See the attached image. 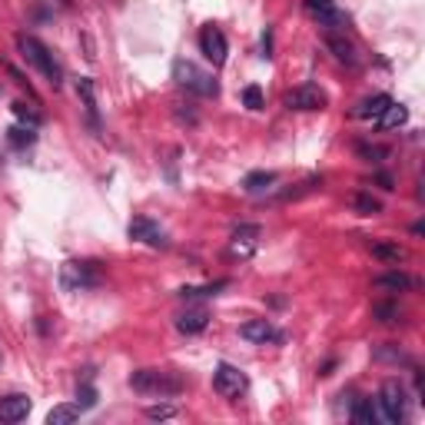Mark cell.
I'll return each instance as SVG.
<instances>
[{
  "label": "cell",
  "instance_id": "1",
  "mask_svg": "<svg viewBox=\"0 0 425 425\" xmlns=\"http://www.w3.org/2000/svg\"><path fill=\"white\" fill-rule=\"evenodd\" d=\"M130 385L143 392V396H179L183 392V379L177 372H160V369H140L130 375Z\"/></svg>",
  "mask_w": 425,
  "mask_h": 425
},
{
  "label": "cell",
  "instance_id": "2",
  "mask_svg": "<svg viewBox=\"0 0 425 425\" xmlns=\"http://www.w3.org/2000/svg\"><path fill=\"white\" fill-rule=\"evenodd\" d=\"M17 47H20L24 60H30V64L40 70V73L54 83V87H60L64 73H60V64L54 60V54H50V47H47V43H40L33 33H20V37H17Z\"/></svg>",
  "mask_w": 425,
  "mask_h": 425
},
{
  "label": "cell",
  "instance_id": "3",
  "mask_svg": "<svg viewBox=\"0 0 425 425\" xmlns=\"http://www.w3.org/2000/svg\"><path fill=\"white\" fill-rule=\"evenodd\" d=\"M173 80H177L179 87L193 90V94H200V96H216V94H220V87H216V80H213V73L200 70L193 60H177V64H173Z\"/></svg>",
  "mask_w": 425,
  "mask_h": 425
},
{
  "label": "cell",
  "instance_id": "4",
  "mask_svg": "<svg viewBox=\"0 0 425 425\" xmlns=\"http://www.w3.org/2000/svg\"><path fill=\"white\" fill-rule=\"evenodd\" d=\"M379 409H382V419L389 425H398L405 419V389L396 382V379H389L382 385V392H379Z\"/></svg>",
  "mask_w": 425,
  "mask_h": 425
},
{
  "label": "cell",
  "instance_id": "5",
  "mask_svg": "<svg viewBox=\"0 0 425 425\" xmlns=\"http://www.w3.org/2000/svg\"><path fill=\"white\" fill-rule=\"evenodd\" d=\"M60 286L67 289V292L96 286V269L90 262H64V269H60Z\"/></svg>",
  "mask_w": 425,
  "mask_h": 425
},
{
  "label": "cell",
  "instance_id": "6",
  "mask_svg": "<svg viewBox=\"0 0 425 425\" xmlns=\"http://www.w3.org/2000/svg\"><path fill=\"white\" fill-rule=\"evenodd\" d=\"M213 389H216L223 398H236V396L246 392V375L236 369V366H226V362H223L220 369H216V375H213Z\"/></svg>",
  "mask_w": 425,
  "mask_h": 425
},
{
  "label": "cell",
  "instance_id": "7",
  "mask_svg": "<svg viewBox=\"0 0 425 425\" xmlns=\"http://www.w3.org/2000/svg\"><path fill=\"white\" fill-rule=\"evenodd\" d=\"M286 107H292V110H322L326 107V94L319 87H313V83H302V87L286 94Z\"/></svg>",
  "mask_w": 425,
  "mask_h": 425
},
{
  "label": "cell",
  "instance_id": "8",
  "mask_svg": "<svg viewBox=\"0 0 425 425\" xmlns=\"http://www.w3.org/2000/svg\"><path fill=\"white\" fill-rule=\"evenodd\" d=\"M200 50H203V57L213 67H223L226 64V37H223V30L203 27V33H200Z\"/></svg>",
  "mask_w": 425,
  "mask_h": 425
},
{
  "label": "cell",
  "instance_id": "9",
  "mask_svg": "<svg viewBox=\"0 0 425 425\" xmlns=\"http://www.w3.org/2000/svg\"><path fill=\"white\" fill-rule=\"evenodd\" d=\"M260 236H262V230L260 226H253V223L239 226V230L233 233V239H230V253L239 256V260H249V256L256 253V246H260Z\"/></svg>",
  "mask_w": 425,
  "mask_h": 425
},
{
  "label": "cell",
  "instance_id": "10",
  "mask_svg": "<svg viewBox=\"0 0 425 425\" xmlns=\"http://www.w3.org/2000/svg\"><path fill=\"white\" fill-rule=\"evenodd\" d=\"M130 239H137V243H147V246L160 249L166 246V233L156 226L153 220H147V216H137V220L130 223Z\"/></svg>",
  "mask_w": 425,
  "mask_h": 425
},
{
  "label": "cell",
  "instance_id": "11",
  "mask_svg": "<svg viewBox=\"0 0 425 425\" xmlns=\"http://www.w3.org/2000/svg\"><path fill=\"white\" fill-rule=\"evenodd\" d=\"M30 412V398L27 396H7L0 398V422H24Z\"/></svg>",
  "mask_w": 425,
  "mask_h": 425
},
{
  "label": "cell",
  "instance_id": "12",
  "mask_svg": "<svg viewBox=\"0 0 425 425\" xmlns=\"http://www.w3.org/2000/svg\"><path fill=\"white\" fill-rule=\"evenodd\" d=\"M239 336L249 339V343H269V339H276V329L273 322H266V319H249V322H243Z\"/></svg>",
  "mask_w": 425,
  "mask_h": 425
},
{
  "label": "cell",
  "instance_id": "13",
  "mask_svg": "<svg viewBox=\"0 0 425 425\" xmlns=\"http://www.w3.org/2000/svg\"><path fill=\"white\" fill-rule=\"evenodd\" d=\"M206 322H209V313H206V309H186V313L177 319V329L193 336V332H203Z\"/></svg>",
  "mask_w": 425,
  "mask_h": 425
},
{
  "label": "cell",
  "instance_id": "14",
  "mask_svg": "<svg viewBox=\"0 0 425 425\" xmlns=\"http://www.w3.org/2000/svg\"><path fill=\"white\" fill-rule=\"evenodd\" d=\"M77 94H80L83 100V110H87V117H90V124H100V117H96V94H94V80H87V77H80L77 80Z\"/></svg>",
  "mask_w": 425,
  "mask_h": 425
},
{
  "label": "cell",
  "instance_id": "15",
  "mask_svg": "<svg viewBox=\"0 0 425 425\" xmlns=\"http://www.w3.org/2000/svg\"><path fill=\"white\" fill-rule=\"evenodd\" d=\"M326 43H329L332 54L339 57L343 64H356V50H352V43L345 40V37H339L336 30H326Z\"/></svg>",
  "mask_w": 425,
  "mask_h": 425
},
{
  "label": "cell",
  "instance_id": "16",
  "mask_svg": "<svg viewBox=\"0 0 425 425\" xmlns=\"http://www.w3.org/2000/svg\"><path fill=\"white\" fill-rule=\"evenodd\" d=\"M273 183H276V173H269V170H256V173H249V177L243 179V190L256 196V193H266Z\"/></svg>",
  "mask_w": 425,
  "mask_h": 425
},
{
  "label": "cell",
  "instance_id": "17",
  "mask_svg": "<svg viewBox=\"0 0 425 425\" xmlns=\"http://www.w3.org/2000/svg\"><path fill=\"white\" fill-rule=\"evenodd\" d=\"M389 103H392V96L379 94V96H372V100H366V103H362V107H359L356 113L362 117V120H379V117L385 113V107H389Z\"/></svg>",
  "mask_w": 425,
  "mask_h": 425
},
{
  "label": "cell",
  "instance_id": "18",
  "mask_svg": "<svg viewBox=\"0 0 425 425\" xmlns=\"http://www.w3.org/2000/svg\"><path fill=\"white\" fill-rule=\"evenodd\" d=\"M405 117H409V110H405V107H398L396 100H392V103L385 107V113L379 117V120H375V124L389 130V126H402V124H405Z\"/></svg>",
  "mask_w": 425,
  "mask_h": 425
},
{
  "label": "cell",
  "instance_id": "19",
  "mask_svg": "<svg viewBox=\"0 0 425 425\" xmlns=\"http://www.w3.org/2000/svg\"><path fill=\"white\" fill-rule=\"evenodd\" d=\"M77 419H80V405H57L47 415L50 425H67V422H77Z\"/></svg>",
  "mask_w": 425,
  "mask_h": 425
},
{
  "label": "cell",
  "instance_id": "20",
  "mask_svg": "<svg viewBox=\"0 0 425 425\" xmlns=\"http://www.w3.org/2000/svg\"><path fill=\"white\" fill-rule=\"evenodd\" d=\"M7 140H10V147L24 150V147H30L37 137H33V126H10V130H7Z\"/></svg>",
  "mask_w": 425,
  "mask_h": 425
},
{
  "label": "cell",
  "instance_id": "21",
  "mask_svg": "<svg viewBox=\"0 0 425 425\" xmlns=\"http://www.w3.org/2000/svg\"><path fill=\"white\" fill-rule=\"evenodd\" d=\"M352 419H356L359 425H375V409H372V398H359L356 409H352Z\"/></svg>",
  "mask_w": 425,
  "mask_h": 425
},
{
  "label": "cell",
  "instance_id": "22",
  "mask_svg": "<svg viewBox=\"0 0 425 425\" xmlns=\"http://www.w3.org/2000/svg\"><path fill=\"white\" fill-rule=\"evenodd\" d=\"M372 256H379V260H389V262H398L405 256V249L398 246V243H375L372 246Z\"/></svg>",
  "mask_w": 425,
  "mask_h": 425
},
{
  "label": "cell",
  "instance_id": "23",
  "mask_svg": "<svg viewBox=\"0 0 425 425\" xmlns=\"http://www.w3.org/2000/svg\"><path fill=\"white\" fill-rule=\"evenodd\" d=\"M10 110H14V117L20 120V124H27V126H40V113L33 110V107H27L24 100H17V103L10 107Z\"/></svg>",
  "mask_w": 425,
  "mask_h": 425
},
{
  "label": "cell",
  "instance_id": "24",
  "mask_svg": "<svg viewBox=\"0 0 425 425\" xmlns=\"http://www.w3.org/2000/svg\"><path fill=\"white\" fill-rule=\"evenodd\" d=\"M356 213H362V216H375V213H382V203L372 200L369 193H359L356 196Z\"/></svg>",
  "mask_w": 425,
  "mask_h": 425
},
{
  "label": "cell",
  "instance_id": "25",
  "mask_svg": "<svg viewBox=\"0 0 425 425\" xmlns=\"http://www.w3.org/2000/svg\"><path fill=\"white\" fill-rule=\"evenodd\" d=\"M375 286H385V289H409L412 286V279L409 276H402V273H385L375 279Z\"/></svg>",
  "mask_w": 425,
  "mask_h": 425
},
{
  "label": "cell",
  "instance_id": "26",
  "mask_svg": "<svg viewBox=\"0 0 425 425\" xmlns=\"http://www.w3.org/2000/svg\"><path fill=\"white\" fill-rule=\"evenodd\" d=\"M77 405H80V409H94L96 405V389L90 382H83L80 389H77Z\"/></svg>",
  "mask_w": 425,
  "mask_h": 425
},
{
  "label": "cell",
  "instance_id": "27",
  "mask_svg": "<svg viewBox=\"0 0 425 425\" xmlns=\"http://www.w3.org/2000/svg\"><path fill=\"white\" fill-rule=\"evenodd\" d=\"M243 103H246L249 110H262V90L260 87H246V90H243Z\"/></svg>",
  "mask_w": 425,
  "mask_h": 425
},
{
  "label": "cell",
  "instance_id": "28",
  "mask_svg": "<svg viewBox=\"0 0 425 425\" xmlns=\"http://www.w3.org/2000/svg\"><path fill=\"white\" fill-rule=\"evenodd\" d=\"M173 415H177L173 405H150L147 409V419H153V422H163V419H173Z\"/></svg>",
  "mask_w": 425,
  "mask_h": 425
},
{
  "label": "cell",
  "instance_id": "29",
  "mask_svg": "<svg viewBox=\"0 0 425 425\" xmlns=\"http://www.w3.org/2000/svg\"><path fill=\"white\" fill-rule=\"evenodd\" d=\"M306 3H309V10H313L315 17L326 14V10H332V0H306Z\"/></svg>",
  "mask_w": 425,
  "mask_h": 425
},
{
  "label": "cell",
  "instance_id": "30",
  "mask_svg": "<svg viewBox=\"0 0 425 425\" xmlns=\"http://www.w3.org/2000/svg\"><path fill=\"white\" fill-rule=\"evenodd\" d=\"M359 153H362V156H385V150H379V147H359Z\"/></svg>",
  "mask_w": 425,
  "mask_h": 425
},
{
  "label": "cell",
  "instance_id": "31",
  "mask_svg": "<svg viewBox=\"0 0 425 425\" xmlns=\"http://www.w3.org/2000/svg\"><path fill=\"white\" fill-rule=\"evenodd\" d=\"M0 362H3V352H0Z\"/></svg>",
  "mask_w": 425,
  "mask_h": 425
}]
</instances>
